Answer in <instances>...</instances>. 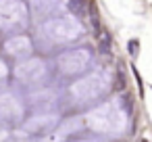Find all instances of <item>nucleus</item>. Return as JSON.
Segmentation results:
<instances>
[{
  "instance_id": "nucleus-1",
  "label": "nucleus",
  "mask_w": 152,
  "mask_h": 142,
  "mask_svg": "<svg viewBox=\"0 0 152 142\" xmlns=\"http://www.w3.org/2000/svg\"><path fill=\"white\" fill-rule=\"evenodd\" d=\"M42 32L54 44H71L83 38V25L75 17H50L44 21Z\"/></svg>"
},
{
  "instance_id": "nucleus-2",
  "label": "nucleus",
  "mask_w": 152,
  "mask_h": 142,
  "mask_svg": "<svg viewBox=\"0 0 152 142\" xmlns=\"http://www.w3.org/2000/svg\"><path fill=\"white\" fill-rule=\"evenodd\" d=\"M56 65L61 69L63 75H81L90 69L92 65V52L90 48L81 46V48H69L65 52H61L56 57Z\"/></svg>"
},
{
  "instance_id": "nucleus-3",
  "label": "nucleus",
  "mask_w": 152,
  "mask_h": 142,
  "mask_svg": "<svg viewBox=\"0 0 152 142\" xmlns=\"http://www.w3.org/2000/svg\"><path fill=\"white\" fill-rule=\"evenodd\" d=\"M27 23V9L21 0H0V27L15 29Z\"/></svg>"
},
{
  "instance_id": "nucleus-4",
  "label": "nucleus",
  "mask_w": 152,
  "mask_h": 142,
  "mask_svg": "<svg viewBox=\"0 0 152 142\" xmlns=\"http://www.w3.org/2000/svg\"><path fill=\"white\" fill-rule=\"evenodd\" d=\"M104 77L102 75H98V73H92V75H88V77H83V79H79L77 84H73V88H71V92L73 94H79V102H86V100H90V98H96V96H100L102 94V90H104Z\"/></svg>"
},
{
  "instance_id": "nucleus-5",
  "label": "nucleus",
  "mask_w": 152,
  "mask_h": 142,
  "mask_svg": "<svg viewBox=\"0 0 152 142\" xmlns=\"http://www.w3.org/2000/svg\"><path fill=\"white\" fill-rule=\"evenodd\" d=\"M46 73H48V67H46V63L40 61V59L27 61V63H23V65L17 69V77H19L21 82H25V84H36V82H40V79H44Z\"/></svg>"
},
{
  "instance_id": "nucleus-6",
  "label": "nucleus",
  "mask_w": 152,
  "mask_h": 142,
  "mask_svg": "<svg viewBox=\"0 0 152 142\" xmlns=\"http://www.w3.org/2000/svg\"><path fill=\"white\" fill-rule=\"evenodd\" d=\"M4 48L13 54V57H17V59H25V57H29L31 54V50H34V46H31V40L27 38V36H13L7 44H4Z\"/></svg>"
},
{
  "instance_id": "nucleus-7",
  "label": "nucleus",
  "mask_w": 152,
  "mask_h": 142,
  "mask_svg": "<svg viewBox=\"0 0 152 142\" xmlns=\"http://www.w3.org/2000/svg\"><path fill=\"white\" fill-rule=\"evenodd\" d=\"M31 11L38 19H50L58 11V0H31Z\"/></svg>"
},
{
  "instance_id": "nucleus-8",
  "label": "nucleus",
  "mask_w": 152,
  "mask_h": 142,
  "mask_svg": "<svg viewBox=\"0 0 152 142\" xmlns=\"http://www.w3.org/2000/svg\"><path fill=\"white\" fill-rule=\"evenodd\" d=\"M69 9H71V13H73V17L75 19H81V17H86L88 15V0H69Z\"/></svg>"
},
{
  "instance_id": "nucleus-9",
  "label": "nucleus",
  "mask_w": 152,
  "mask_h": 142,
  "mask_svg": "<svg viewBox=\"0 0 152 142\" xmlns=\"http://www.w3.org/2000/svg\"><path fill=\"white\" fill-rule=\"evenodd\" d=\"M137 46H140V42H137V40H129V54H131V57H135V54H137Z\"/></svg>"
}]
</instances>
